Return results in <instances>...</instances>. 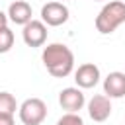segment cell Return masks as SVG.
Masks as SVG:
<instances>
[{
  "label": "cell",
  "mask_w": 125,
  "mask_h": 125,
  "mask_svg": "<svg viewBox=\"0 0 125 125\" xmlns=\"http://www.w3.org/2000/svg\"><path fill=\"white\" fill-rule=\"evenodd\" d=\"M43 64L55 78H64L74 68V55L64 43H51L41 53Z\"/></svg>",
  "instance_id": "6da1fadb"
},
{
  "label": "cell",
  "mask_w": 125,
  "mask_h": 125,
  "mask_svg": "<svg viewBox=\"0 0 125 125\" xmlns=\"http://www.w3.org/2000/svg\"><path fill=\"white\" fill-rule=\"evenodd\" d=\"M123 21H125V2L111 0L96 16V29L100 33L107 35V33H113Z\"/></svg>",
  "instance_id": "7a4b0ae2"
},
{
  "label": "cell",
  "mask_w": 125,
  "mask_h": 125,
  "mask_svg": "<svg viewBox=\"0 0 125 125\" xmlns=\"http://www.w3.org/2000/svg\"><path fill=\"white\" fill-rule=\"evenodd\" d=\"M20 121L23 125H41L47 117V105L39 98H27L20 105Z\"/></svg>",
  "instance_id": "3957f363"
},
{
  "label": "cell",
  "mask_w": 125,
  "mask_h": 125,
  "mask_svg": "<svg viewBox=\"0 0 125 125\" xmlns=\"http://www.w3.org/2000/svg\"><path fill=\"white\" fill-rule=\"evenodd\" d=\"M21 37L27 47H41L47 41V25L43 23V20H31L23 25Z\"/></svg>",
  "instance_id": "277c9868"
},
{
  "label": "cell",
  "mask_w": 125,
  "mask_h": 125,
  "mask_svg": "<svg viewBox=\"0 0 125 125\" xmlns=\"http://www.w3.org/2000/svg\"><path fill=\"white\" fill-rule=\"evenodd\" d=\"M41 20L45 25H62L68 20V8L62 2H47L41 8Z\"/></svg>",
  "instance_id": "5b68a950"
},
{
  "label": "cell",
  "mask_w": 125,
  "mask_h": 125,
  "mask_svg": "<svg viewBox=\"0 0 125 125\" xmlns=\"http://www.w3.org/2000/svg\"><path fill=\"white\" fill-rule=\"evenodd\" d=\"M59 104L66 113H78L84 107L86 98H84L80 88H64L59 94Z\"/></svg>",
  "instance_id": "8992f818"
},
{
  "label": "cell",
  "mask_w": 125,
  "mask_h": 125,
  "mask_svg": "<svg viewBox=\"0 0 125 125\" xmlns=\"http://www.w3.org/2000/svg\"><path fill=\"white\" fill-rule=\"evenodd\" d=\"M88 115L94 121H98V123L105 121L111 115V102H109V98L105 94H96L88 102Z\"/></svg>",
  "instance_id": "52a82bcc"
},
{
  "label": "cell",
  "mask_w": 125,
  "mask_h": 125,
  "mask_svg": "<svg viewBox=\"0 0 125 125\" xmlns=\"http://www.w3.org/2000/svg\"><path fill=\"white\" fill-rule=\"evenodd\" d=\"M74 80H76L78 88H94L100 82V68L94 62H84L76 68Z\"/></svg>",
  "instance_id": "ba28073f"
},
{
  "label": "cell",
  "mask_w": 125,
  "mask_h": 125,
  "mask_svg": "<svg viewBox=\"0 0 125 125\" xmlns=\"http://www.w3.org/2000/svg\"><path fill=\"white\" fill-rule=\"evenodd\" d=\"M104 94L107 98H123L125 96V72H109L104 78Z\"/></svg>",
  "instance_id": "9c48e42d"
},
{
  "label": "cell",
  "mask_w": 125,
  "mask_h": 125,
  "mask_svg": "<svg viewBox=\"0 0 125 125\" xmlns=\"http://www.w3.org/2000/svg\"><path fill=\"white\" fill-rule=\"evenodd\" d=\"M8 18L16 25H25L27 21H31V6L25 0H16L8 8Z\"/></svg>",
  "instance_id": "30bf717a"
},
{
  "label": "cell",
  "mask_w": 125,
  "mask_h": 125,
  "mask_svg": "<svg viewBox=\"0 0 125 125\" xmlns=\"http://www.w3.org/2000/svg\"><path fill=\"white\" fill-rule=\"evenodd\" d=\"M16 109H20L18 104H16V98H14L10 92H0V113H10V115H14Z\"/></svg>",
  "instance_id": "8fae6325"
},
{
  "label": "cell",
  "mask_w": 125,
  "mask_h": 125,
  "mask_svg": "<svg viewBox=\"0 0 125 125\" xmlns=\"http://www.w3.org/2000/svg\"><path fill=\"white\" fill-rule=\"evenodd\" d=\"M14 47V31L10 27L0 29V53H8Z\"/></svg>",
  "instance_id": "7c38bea8"
},
{
  "label": "cell",
  "mask_w": 125,
  "mask_h": 125,
  "mask_svg": "<svg viewBox=\"0 0 125 125\" xmlns=\"http://www.w3.org/2000/svg\"><path fill=\"white\" fill-rule=\"evenodd\" d=\"M57 125H84V121H82V117L78 113H64L57 121Z\"/></svg>",
  "instance_id": "4fadbf2b"
},
{
  "label": "cell",
  "mask_w": 125,
  "mask_h": 125,
  "mask_svg": "<svg viewBox=\"0 0 125 125\" xmlns=\"http://www.w3.org/2000/svg\"><path fill=\"white\" fill-rule=\"evenodd\" d=\"M0 125H16L14 115H10V113H0Z\"/></svg>",
  "instance_id": "5bb4252c"
},
{
  "label": "cell",
  "mask_w": 125,
  "mask_h": 125,
  "mask_svg": "<svg viewBox=\"0 0 125 125\" xmlns=\"http://www.w3.org/2000/svg\"><path fill=\"white\" fill-rule=\"evenodd\" d=\"M8 20H10L8 14H4V12L0 10V29H2V27H8Z\"/></svg>",
  "instance_id": "9a60e30c"
},
{
  "label": "cell",
  "mask_w": 125,
  "mask_h": 125,
  "mask_svg": "<svg viewBox=\"0 0 125 125\" xmlns=\"http://www.w3.org/2000/svg\"><path fill=\"white\" fill-rule=\"evenodd\" d=\"M94 2H100V0H94Z\"/></svg>",
  "instance_id": "2e32d148"
}]
</instances>
